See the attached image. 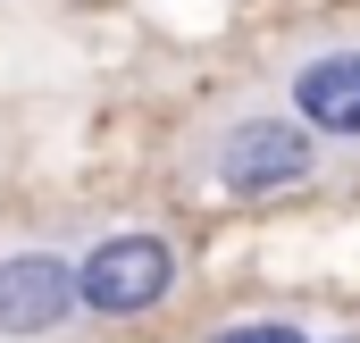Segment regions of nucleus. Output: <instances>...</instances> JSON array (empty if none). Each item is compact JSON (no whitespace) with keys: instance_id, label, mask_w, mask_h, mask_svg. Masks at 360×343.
I'll return each mask as SVG.
<instances>
[{"instance_id":"nucleus-1","label":"nucleus","mask_w":360,"mask_h":343,"mask_svg":"<svg viewBox=\"0 0 360 343\" xmlns=\"http://www.w3.org/2000/svg\"><path fill=\"white\" fill-rule=\"evenodd\" d=\"M160 168L201 209H276V201H310V193H335L344 184V160L319 143V126L260 67L243 84L201 92L168 126Z\"/></svg>"},{"instance_id":"nucleus-2","label":"nucleus","mask_w":360,"mask_h":343,"mask_svg":"<svg viewBox=\"0 0 360 343\" xmlns=\"http://www.w3.org/2000/svg\"><path fill=\"white\" fill-rule=\"evenodd\" d=\"M76 276H84V310L101 335L151 327L168 302L184 293V226L160 209H76Z\"/></svg>"},{"instance_id":"nucleus-3","label":"nucleus","mask_w":360,"mask_h":343,"mask_svg":"<svg viewBox=\"0 0 360 343\" xmlns=\"http://www.w3.org/2000/svg\"><path fill=\"white\" fill-rule=\"evenodd\" d=\"M260 76L319 126V143L344 160V184H360V8L285 25L260 59Z\"/></svg>"},{"instance_id":"nucleus-4","label":"nucleus","mask_w":360,"mask_h":343,"mask_svg":"<svg viewBox=\"0 0 360 343\" xmlns=\"http://www.w3.org/2000/svg\"><path fill=\"white\" fill-rule=\"evenodd\" d=\"M68 218H0V343H92Z\"/></svg>"},{"instance_id":"nucleus-5","label":"nucleus","mask_w":360,"mask_h":343,"mask_svg":"<svg viewBox=\"0 0 360 343\" xmlns=\"http://www.w3.org/2000/svg\"><path fill=\"white\" fill-rule=\"evenodd\" d=\"M327 335H335V310L319 302H252V310L210 318L193 343H327Z\"/></svg>"},{"instance_id":"nucleus-6","label":"nucleus","mask_w":360,"mask_h":343,"mask_svg":"<svg viewBox=\"0 0 360 343\" xmlns=\"http://www.w3.org/2000/svg\"><path fill=\"white\" fill-rule=\"evenodd\" d=\"M17 168H25V134H17V117H0V209L17 193Z\"/></svg>"},{"instance_id":"nucleus-7","label":"nucleus","mask_w":360,"mask_h":343,"mask_svg":"<svg viewBox=\"0 0 360 343\" xmlns=\"http://www.w3.org/2000/svg\"><path fill=\"white\" fill-rule=\"evenodd\" d=\"M327 343H360V310H344V318H335V335Z\"/></svg>"}]
</instances>
